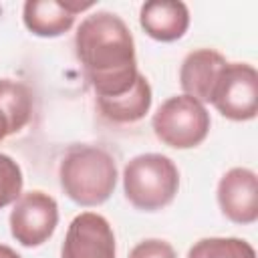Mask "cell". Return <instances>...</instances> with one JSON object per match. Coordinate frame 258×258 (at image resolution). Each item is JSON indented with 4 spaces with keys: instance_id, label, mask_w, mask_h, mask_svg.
I'll return each instance as SVG.
<instances>
[{
    "instance_id": "cell-1",
    "label": "cell",
    "mask_w": 258,
    "mask_h": 258,
    "mask_svg": "<svg viewBox=\"0 0 258 258\" xmlns=\"http://www.w3.org/2000/svg\"><path fill=\"white\" fill-rule=\"evenodd\" d=\"M75 50L97 99L127 93L139 75L133 34L115 12L85 16L75 34Z\"/></svg>"
},
{
    "instance_id": "cell-2",
    "label": "cell",
    "mask_w": 258,
    "mask_h": 258,
    "mask_svg": "<svg viewBox=\"0 0 258 258\" xmlns=\"http://www.w3.org/2000/svg\"><path fill=\"white\" fill-rule=\"evenodd\" d=\"M58 181L64 196L83 208L105 204L117 185V165L109 151L97 145L71 147L60 165Z\"/></svg>"
},
{
    "instance_id": "cell-3",
    "label": "cell",
    "mask_w": 258,
    "mask_h": 258,
    "mask_svg": "<svg viewBox=\"0 0 258 258\" xmlns=\"http://www.w3.org/2000/svg\"><path fill=\"white\" fill-rule=\"evenodd\" d=\"M179 189L175 163L161 153H141L123 169V191L139 212H157L169 206Z\"/></svg>"
},
{
    "instance_id": "cell-4",
    "label": "cell",
    "mask_w": 258,
    "mask_h": 258,
    "mask_svg": "<svg viewBox=\"0 0 258 258\" xmlns=\"http://www.w3.org/2000/svg\"><path fill=\"white\" fill-rule=\"evenodd\" d=\"M210 125L212 119L206 105L187 95L169 97L159 105L151 119L155 137L173 149L198 147L208 137Z\"/></svg>"
},
{
    "instance_id": "cell-5",
    "label": "cell",
    "mask_w": 258,
    "mask_h": 258,
    "mask_svg": "<svg viewBox=\"0 0 258 258\" xmlns=\"http://www.w3.org/2000/svg\"><path fill=\"white\" fill-rule=\"evenodd\" d=\"M210 103L230 121H252L258 115V73L248 62H226Z\"/></svg>"
},
{
    "instance_id": "cell-6",
    "label": "cell",
    "mask_w": 258,
    "mask_h": 258,
    "mask_svg": "<svg viewBox=\"0 0 258 258\" xmlns=\"http://www.w3.org/2000/svg\"><path fill=\"white\" fill-rule=\"evenodd\" d=\"M8 224L12 238L20 246H42L58 226V204L40 189L26 191L14 202Z\"/></svg>"
},
{
    "instance_id": "cell-7",
    "label": "cell",
    "mask_w": 258,
    "mask_h": 258,
    "mask_svg": "<svg viewBox=\"0 0 258 258\" xmlns=\"http://www.w3.org/2000/svg\"><path fill=\"white\" fill-rule=\"evenodd\" d=\"M115 234L107 218L81 212L69 224L60 258H115Z\"/></svg>"
},
{
    "instance_id": "cell-8",
    "label": "cell",
    "mask_w": 258,
    "mask_h": 258,
    "mask_svg": "<svg viewBox=\"0 0 258 258\" xmlns=\"http://www.w3.org/2000/svg\"><path fill=\"white\" fill-rule=\"evenodd\" d=\"M220 212L234 224H254L258 220V177L248 167H232L218 181Z\"/></svg>"
},
{
    "instance_id": "cell-9",
    "label": "cell",
    "mask_w": 258,
    "mask_h": 258,
    "mask_svg": "<svg viewBox=\"0 0 258 258\" xmlns=\"http://www.w3.org/2000/svg\"><path fill=\"white\" fill-rule=\"evenodd\" d=\"M93 8V2H58V0H28L22 6L24 26L40 38H54L73 28L79 12Z\"/></svg>"
},
{
    "instance_id": "cell-10",
    "label": "cell",
    "mask_w": 258,
    "mask_h": 258,
    "mask_svg": "<svg viewBox=\"0 0 258 258\" xmlns=\"http://www.w3.org/2000/svg\"><path fill=\"white\" fill-rule=\"evenodd\" d=\"M226 62V56L214 48L191 50L179 67V85L183 95L200 101L202 105L210 103L216 81Z\"/></svg>"
},
{
    "instance_id": "cell-11",
    "label": "cell",
    "mask_w": 258,
    "mask_h": 258,
    "mask_svg": "<svg viewBox=\"0 0 258 258\" xmlns=\"http://www.w3.org/2000/svg\"><path fill=\"white\" fill-rule=\"evenodd\" d=\"M139 24L157 42H175L189 28V8L179 0H151L139 10Z\"/></svg>"
},
{
    "instance_id": "cell-12",
    "label": "cell",
    "mask_w": 258,
    "mask_h": 258,
    "mask_svg": "<svg viewBox=\"0 0 258 258\" xmlns=\"http://www.w3.org/2000/svg\"><path fill=\"white\" fill-rule=\"evenodd\" d=\"M151 87L145 75H137L133 87L117 97L97 99V107L105 119L111 123H135L143 119L151 107Z\"/></svg>"
},
{
    "instance_id": "cell-13",
    "label": "cell",
    "mask_w": 258,
    "mask_h": 258,
    "mask_svg": "<svg viewBox=\"0 0 258 258\" xmlns=\"http://www.w3.org/2000/svg\"><path fill=\"white\" fill-rule=\"evenodd\" d=\"M32 117V93L26 85L0 79V141L22 131Z\"/></svg>"
},
{
    "instance_id": "cell-14",
    "label": "cell",
    "mask_w": 258,
    "mask_h": 258,
    "mask_svg": "<svg viewBox=\"0 0 258 258\" xmlns=\"http://www.w3.org/2000/svg\"><path fill=\"white\" fill-rule=\"evenodd\" d=\"M187 258H256V250L242 238H202L198 240Z\"/></svg>"
},
{
    "instance_id": "cell-15",
    "label": "cell",
    "mask_w": 258,
    "mask_h": 258,
    "mask_svg": "<svg viewBox=\"0 0 258 258\" xmlns=\"http://www.w3.org/2000/svg\"><path fill=\"white\" fill-rule=\"evenodd\" d=\"M22 185L24 177L16 159L0 153V210L14 204L22 196Z\"/></svg>"
},
{
    "instance_id": "cell-16",
    "label": "cell",
    "mask_w": 258,
    "mask_h": 258,
    "mask_svg": "<svg viewBox=\"0 0 258 258\" xmlns=\"http://www.w3.org/2000/svg\"><path fill=\"white\" fill-rule=\"evenodd\" d=\"M129 258H177V254L167 240L147 238L133 246Z\"/></svg>"
},
{
    "instance_id": "cell-17",
    "label": "cell",
    "mask_w": 258,
    "mask_h": 258,
    "mask_svg": "<svg viewBox=\"0 0 258 258\" xmlns=\"http://www.w3.org/2000/svg\"><path fill=\"white\" fill-rule=\"evenodd\" d=\"M0 258H22L14 248L6 246V244H0Z\"/></svg>"
}]
</instances>
